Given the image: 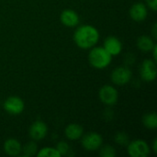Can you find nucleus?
Segmentation results:
<instances>
[{"instance_id":"obj_1","label":"nucleus","mask_w":157,"mask_h":157,"mask_svg":"<svg viewBox=\"0 0 157 157\" xmlns=\"http://www.w3.org/2000/svg\"><path fill=\"white\" fill-rule=\"evenodd\" d=\"M99 40L98 30L91 25H82L76 29L74 33L75 44L84 50L93 48Z\"/></svg>"},{"instance_id":"obj_2","label":"nucleus","mask_w":157,"mask_h":157,"mask_svg":"<svg viewBox=\"0 0 157 157\" xmlns=\"http://www.w3.org/2000/svg\"><path fill=\"white\" fill-rule=\"evenodd\" d=\"M112 60V56L104 49V47H93L88 54L90 64L97 69H104L108 67Z\"/></svg>"},{"instance_id":"obj_3","label":"nucleus","mask_w":157,"mask_h":157,"mask_svg":"<svg viewBox=\"0 0 157 157\" xmlns=\"http://www.w3.org/2000/svg\"><path fill=\"white\" fill-rule=\"evenodd\" d=\"M127 149L129 155L132 157H147L151 154L148 144L141 139L130 142L127 145Z\"/></svg>"},{"instance_id":"obj_4","label":"nucleus","mask_w":157,"mask_h":157,"mask_svg":"<svg viewBox=\"0 0 157 157\" xmlns=\"http://www.w3.org/2000/svg\"><path fill=\"white\" fill-rule=\"evenodd\" d=\"M81 138V144L83 148L88 152L98 150L103 144V139L98 132H88L85 135L83 134Z\"/></svg>"},{"instance_id":"obj_5","label":"nucleus","mask_w":157,"mask_h":157,"mask_svg":"<svg viewBox=\"0 0 157 157\" xmlns=\"http://www.w3.org/2000/svg\"><path fill=\"white\" fill-rule=\"evenodd\" d=\"M98 97L103 104L107 106H113L118 102L119 93L114 86L110 85H105L99 89Z\"/></svg>"},{"instance_id":"obj_6","label":"nucleus","mask_w":157,"mask_h":157,"mask_svg":"<svg viewBox=\"0 0 157 157\" xmlns=\"http://www.w3.org/2000/svg\"><path fill=\"white\" fill-rule=\"evenodd\" d=\"M132 77V71L126 66H119L111 73V81L117 86L127 85Z\"/></svg>"},{"instance_id":"obj_7","label":"nucleus","mask_w":157,"mask_h":157,"mask_svg":"<svg viewBox=\"0 0 157 157\" xmlns=\"http://www.w3.org/2000/svg\"><path fill=\"white\" fill-rule=\"evenodd\" d=\"M4 109L10 115H19L25 109L24 101L17 96L7 98L4 102Z\"/></svg>"},{"instance_id":"obj_8","label":"nucleus","mask_w":157,"mask_h":157,"mask_svg":"<svg viewBox=\"0 0 157 157\" xmlns=\"http://www.w3.org/2000/svg\"><path fill=\"white\" fill-rule=\"evenodd\" d=\"M156 63L154 60L146 59L143 62L140 68L141 77L146 82H152L156 78Z\"/></svg>"},{"instance_id":"obj_9","label":"nucleus","mask_w":157,"mask_h":157,"mask_svg":"<svg viewBox=\"0 0 157 157\" xmlns=\"http://www.w3.org/2000/svg\"><path fill=\"white\" fill-rule=\"evenodd\" d=\"M29 137L34 141H40L44 139L48 133V127L46 123H44L41 121H34L29 130Z\"/></svg>"},{"instance_id":"obj_10","label":"nucleus","mask_w":157,"mask_h":157,"mask_svg":"<svg viewBox=\"0 0 157 157\" xmlns=\"http://www.w3.org/2000/svg\"><path fill=\"white\" fill-rule=\"evenodd\" d=\"M103 47L111 56H117L122 51V43L121 40L115 36L108 37L104 41Z\"/></svg>"},{"instance_id":"obj_11","label":"nucleus","mask_w":157,"mask_h":157,"mask_svg":"<svg viewBox=\"0 0 157 157\" xmlns=\"http://www.w3.org/2000/svg\"><path fill=\"white\" fill-rule=\"evenodd\" d=\"M62 23L68 28H75L78 26L80 18L78 14L73 9H64L60 16Z\"/></svg>"},{"instance_id":"obj_12","label":"nucleus","mask_w":157,"mask_h":157,"mask_svg":"<svg viewBox=\"0 0 157 157\" xmlns=\"http://www.w3.org/2000/svg\"><path fill=\"white\" fill-rule=\"evenodd\" d=\"M147 15H148L147 7L144 4L141 2L133 4L130 8V17L134 21L137 22L144 21L147 17Z\"/></svg>"},{"instance_id":"obj_13","label":"nucleus","mask_w":157,"mask_h":157,"mask_svg":"<svg viewBox=\"0 0 157 157\" xmlns=\"http://www.w3.org/2000/svg\"><path fill=\"white\" fill-rule=\"evenodd\" d=\"M4 151L9 156H17L21 154L22 146L20 143L13 138L7 139L4 143Z\"/></svg>"},{"instance_id":"obj_14","label":"nucleus","mask_w":157,"mask_h":157,"mask_svg":"<svg viewBox=\"0 0 157 157\" xmlns=\"http://www.w3.org/2000/svg\"><path fill=\"white\" fill-rule=\"evenodd\" d=\"M65 136L71 141H75L80 139L84 134V128L77 123H71L66 126L64 131Z\"/></svg>"},{"instance_id":"obj_15","label":"nucleus","mask_w":157,"mask_h":157,"mask_svg":"<svg viewBox=\"0 0 157 157\" xmlns=\"http://www.w3.org/2000/svg\"><path fill=\"white\" fill-rule=\"evenodd\" d=\"M155 45V42L154 39L149 37V36H146V35L141 36L137 40L138 49L141 50L142 52H151Z\"/></svg>"},{"instance_id":"obj_16","label":"nucleus","mask_w":157,"mask_h":157,"mask_svg":"<svg viewBox=\"0 0 157 157\" xmlns=\"http://www.w3.org/2000/svg\"><path fill=\"white\" fill-rule=\"evenodd\" d=\"M143 124L145 128L149 130H156L157 128V115L155 112L147 113L143 118Z\"/></svg>"},{"instance_id":"obj_17","label":"nucleus","mask_w":157,"mask_h":157,"mask_svg":"<svg viewBox=\"0 0 157 157\" xmlns=\"http://www.w3.org/2000/svg\"><path fill=\"white\" fill-rule=\"evenodd\" d=\"M21 152L23 153L24 156H33V155H37V153H38V146L34 142H29L22 147Z\"/></svg>"},{"instance_id":"obj_18","label":"nucleus","mask_w":157,"mask_h":157,"mask_svg":"<svg viewBox=\"0 0 157 157\" xmlns=\"http://www.w3.org/2000/svg\"><path fill=\"white\" fill-rule=\"evenodd\" d=\"M37 156L39 157H60L61 155L58 153L56 148L53 147H44L41 148L38 153Z\"/></svg>"},{"instance_id":"obj_19","label":"nucleus","mask_w":157,"mask_h":157,"mask_svg":"<svg viewBox=\"0 0 157 157\" xmlns=\"http://www.w3.org/2000/svg\"><path fill=\"white\" fill-rule=\"evenodd\" d=\"M102 146V145H101ZM100 149V152H99V155L100 156L102 157H115L116 156V150L113 146L111 145H104L102 147L99 148Z\"/></svg>"},{"instance_id":"obj_20","label":"nucleus","mask_w":157,"mask_h":157,"mask_svg":"<svg viewBox=\"0 0 157 157\" xmlns=\"http://www.w3.org/2000/svg\"><path fill=\"white\" fill-rule=\"evenodd\" d=\"M115 142L120 144V145H122V146H125V145H128V144L130 143V139H129V136L127 133L123 132H118L116 135H115Z\"/></svg>"},{"instance_id":"obj_21","label":"nucleus","mask_w":157,"mask_h":157,"mask_svg":"<svg viewBox=\"0 0 157 157\" xmlns=\"http://www.w3.org/2000/svg\"><path fill=\"white\" fill-rule=\"evenodd\" d=\"M69 149H70L69 144H68L66 142H64V141L59 142V143L57 144L56 150L58 151V153H59L61 155H67V153L69 152Z\"/></svg>"},{"instance_id":"obj_22","label":"nucleus","mask_w":157,"mask_h":157,"mask_svg":"<svg viewBox=\"0 0 157 157\" xmlns=\"http://www.w3.org/2000/svg\"><path fill=\"white\" fill-rule=\"evenodd\" d=\"M147 6L153 10V11H156L157 10V0H145Z\"/></svg>"},{"instance_id":"obj_23","label":"nucleus","mask_w":157,"mask_h":157,"mask_svg":"<svg viewBox=\"0 0 157 157\" xmlns=\"http://www.w3.org/2000/svg\"><path fill=\"white\" fill-rule=\"evenodd\" d=\"M156 47H157V45L155 44V46H154V48L152 49V52H153V56H154V61L155 62H156V60H157V56H156Z\"/></svg>"},{"instance_id":"obj_24","label":"nucleus","mask_w":157,"mask_h":157,"mask_svg":"<svg viewBox=\"0 0 157 157\" xmlns=\"http://www.w3.org/2000/svg\"><path fill=\"white\" fill-rule=\"evenodd\" d=\"M152 34H153V38H154V40H155L157 38V35H156V32H157V28H156V24H155L154 25V28H153V29H152Z\"/></svg>"},{"instance_id":"obj_25","label":"nucleus","mask_w":157,"mask_h":157,"mask_svg":"<svg viewBox=\"0 0 157 157\" xmlns=\"http://www.w3.org/2000/svg\"><path fill=\"white\" fill-rule=\"evenodd\" d=\"M153 151L154 153H157V139H155L153 142Z\"/></svg>"}]
</instances>
